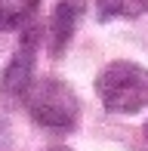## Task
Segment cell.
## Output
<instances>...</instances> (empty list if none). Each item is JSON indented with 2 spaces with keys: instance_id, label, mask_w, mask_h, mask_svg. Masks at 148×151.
I'll return each instance as SVG.
<instances>
[{
  "instance_id": "1",
  "label": "cell",
  "mask_w": 148,
  "mask_h": 151,
  "mask_svg": "<svg viewBox=\"0 0 148 151\" xmlns=\"http://www.w3.org/2000/svg\"><path fill=\"white\" fill-rule=\"evenodd\" d=\"M96 93L114 114H136L148 105V68L136 62H111L99 71Z\"/></svg>"
},
{
  "instance_id": "2",
  "label": "cell",
  "mask_w": 148,
  "mask_h": 151,
  "mask_svg": "<svg viewBox=\"0 0 148 151\" xmlns=\"http://www.w3.org/2000/svg\"><path fill=\"white\" fill-rule=\"evenodd\" d=\"M28 102V111L40 127L46 129H59V133H68L77 127L80 120V102L71 93L68 83L56 77H43L37 83H31V90L25 93Z\"/></svg>"
},
{
  "instance_id": "3",
  "label": "cell",
  "mask_w": 148,
  "mask_h": 151,
  "mask_svg": "<svg viewBox=\"0 0 148 151\" xmlns=\"http://www.w3.org/2000/svg\"><path fill=\"white\" fill-rule=\"evenodd\" d=\"M86 0H56L52 6V19H50V50L52 56L65 52V46L71 43L74 28H77L80 16H83Z\"/></svg>"
},
{
  "instance_id": "4",
  "label": "cell",
  "mask_w": 148,
  "mask_h": 151,
  "mask_svg": "<svg viewBox=\"0 0 148 151\" xmlns=\"http://www.w3.org/2000/svg\"><path fill=\"white\" fill-rule=\"evenodd\" d=\"M31 71H34V34L31 40L25 37V43L19 46V52L3 71V90L9 96H25L31 90Z\"/></svg>"
},
{
  "instance_id": "5",
  "label": "cell",
  "mask_w": 148,
  "mask_h": 151,
  "mask_svg": "<svg viewBox=\"0 0 148 151\" xmlns=\"http://www.w3.org/2000/svg\"><path fill=\"white\" fill-rule=\"evenodd\" d=\"M37 0H0V31H19L34 16Z\"/></svg>"
},
{
  "instance_id": "6",
  "label": "cell",
  "mask_w": 148,
  "mask_h": 151,
  "mask_svg": "<svg viewBox=\"0 0 148 151\" xmlns=\"http://www.w3.org/2000/svg\"><path fill=\"white\" fill-rule=\"evenodd\" d=\"M99 6V22L111 19H136L148 9V0H96Z\"/></svg>"
},
{
  "instance_id": "7",
  "label": "cell",
  "mask_w": 148,
  "mask_h": 151,
  "mask_svg": "<svg viewBox=\"0 0 148 151\" xmlns=\"http://www.w3.org/2000/svg\"><path fill=\"white\" fill-rule=\"evenodd\" d=\"M43 151H71V148H65V145H52V148H43Z\"/></svg>"
},
{
  "instance_id": "8",
  "label": "cell",
  "mask_w": 148,
  "mask_h": 151,
  "mask_svg": "<svg viewBox=\"0 0 148 151\" xmlns=\"http://www.w3.org/2000/svg\"><path fill=\"white\" fill-rule=\"evenodd\" d=\"M145 145H148V123H145Z\"/></svg>"
}]
</instances>
